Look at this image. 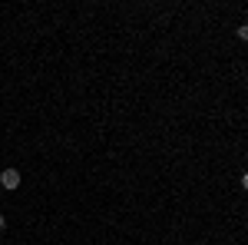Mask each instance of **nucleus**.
<instances>
[{"mask_svg": "<svg viewBox=\"0 0 248 245\" xmlns=\"http://www.w3.org/2000/svg\"><path fill=\"white\" fill-rule=\"evenodd\" d=\"M0 186L7 189V192L20 189V169H3V172H0Z\"/></svg>", "mask_w": 248, "mask_h": 245, "instance_id": "f257e3e1", "label": "nucleus"}, {"mask_svg": "<svg viewBox=\"0 0 248 245\" xmlns=\"http://www.w3.org/2000/svg\"><path fill=\"white\" fill-rule=\"evenodd\" d=\"M238 40H248V23H242V27H238Z\"/></svg>", "mask_w": 248, "mask_h": 245, "instance_id": "f03ea898", "label": "nucleus"}, {"mask_svg": "<svg viewBox=\"0 0 248 245\" xmlns=\"http://www.w3.org/2000/svg\"><path fill=\"white\" fill-rule=\"evenodd\" d=\"M242 189H248V172H245V176H242Z\"/></svg>", "mask_w": 248, "mask_h": 245, "instance_id": "7ed1b4c3", "label": "nucleus"}, {"mask_svg": "<svg viewBox=\"0 0 248 245\" xmlns=\"http://www.w3.org/2000/svg\"><path fill=\"white\" fill-rule=\"evenodd\" d=\"M3 229H7V219H3V215H0V232H3Z\"/></svg>", "mask_w": 248, "mask_h": 245, "instance_id": "20e7f679", "label": "nucleus"}]
</instances>
